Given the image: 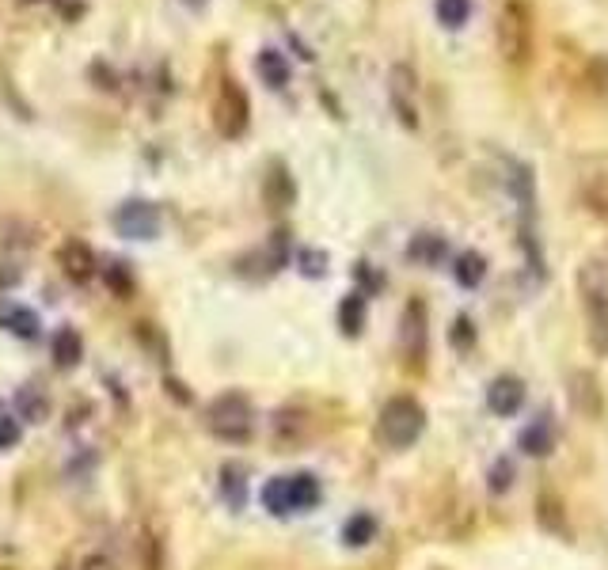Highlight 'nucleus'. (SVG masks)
<instances>
[{"label": "nucleus", "mask_w": 608, "mask_h": 570, "mask_svg": "<svg viewBox=\"0 0 608 570\" xmlns=\"http://www.w3.org/2000/svg\"><path fill=\"white\" fill-rule=\"evenodd\" d=\"M578 198L586 202L589 213L608 217V152L589 156L586 164L578 168Z\"/></svg>", "instance_id": "8"}, {"label": "nucleus", "mask_w": 608, "mask_h": 570, "mask_svg": "<svg viewBox=\"0 0 608 570\" xmlns=\"http://www.w3.org/2000/svg\"><path fill=\"white\" fill-rule=\"evenodd\" d=\"M434 12L441 19V27L460 31L468 19H472V0H434Z\"/></svg>", "instance_id": "22"}, {"label": "nucleus", "mask_w": 608, "mask_h": 570, "mask_svg": "<svg viewBox=\"0 0 608 570\" xmlns=\"http://www.w3.org/2000/svg\"><path fill=\"white\" fill-rule=\"evenodd\" d=\"M221 494H225V502L232 510L244 506V468L240 464H225L221 468Z\"/></svg>", "instance_id": "25"}, {"label": "nucleus", "mask_w": 608, "mask_h": 570, "mask_svg": "<svg viewBox=\"0 0 608 570\" xmlns=\"http://www.w3.org/2000/svg\"><path fill=\"white\" fill-rule=\"evenodd\" d=\"M567 399H570V407H574V415L589 418V422H597V418L605 415L601 380L593 377L589 369H570L567 373Z\"/></svg>", "instance_id": "7"}, {"label": "nucleus", "mask_w": 608, "mask_h": 570, "mask_svg": "<svg viewBox=\"0 0 608 570\" xmlns=\"http://www.w3.org/2000/svg\"><path fill=\"white\" fill-rule=\"evenodd\" d=\"M168 392H171V396H175V399H179V403H187V392H183V384H179V380H168Z\"/></svg>", "instance_id": "34"}, {"label": "nucleus", "mask_w": 608, "mask_h": 570, "mask_svg": "<svg viewBox=\"0 0 608 570\" xmlns=\"http://www.w3.org/2000/svg\"><path fill=\"white\" fill-rule=\"evenodd\" d=\"M415 73L407 69V65H396L392 76H388V95H392V107H396L399 122L407 126V130H415L418 126V107H415Z\"/></svg>", "instance_id": "10"}, {"label": "nucleus", "mask_w": 608, "mask_h": 570, "mask_svg": "<svg viewBox=\"0 0 608 570\" xmlns=\"http://www.w3.org/2000/svg\"><path fill=\"white\" fill-rule=\"evenodd\" d=\"M453 274L464 289H475V285L487 278V259H483L479 251H460L453 263Z\"/></svg>", "instance_id": "20"}, {"label": "nucleus", "mask_w": 608, "mask_h": 570, "mask_svg": "<svg viewBox=\"0 0 608 570\" xmlns=\"http://www.w3.org/2000/svg\"><path fill=\"white\" fill-rule=\"evenodd\" d=\"M339 327L342 335H361V327H365V297H361V293H346V297H342Z\"/></svg>", "instance_id": "21"}, {"label": "nucleus", "mask_w": 608, "mask_h": 570, "mask_svg": "<svg viewBox=\"0 0 608 570\" xmlns=\"http://www.w3.org/2000/svg\"><path fill=\"white\" fill-rule=\"evenodd\" d=\"M403 354L411 361L426 358V304L411 301L403 312Z\"/></svg>", "instance_id": "12"}, {"label": "nucleus", "mask_w": 608, "mask_h": 570, "mask_svg": "<svg viewBox=\"0 0 608 570\" xmlns=\"http://www.w3.org/2000/svg\"><path fill=\"white\" fill-rule=\"evenodd\" d=\"M206 430L221 441L240 445L255 434V407L244 392H221L217 399H209L206 407Z\"/></svg>", "instance_id": "2"}, {"label": "nucleus", "mask_w": 608, "mask_h": 570, "mask_svg": "<svg viewBox=\"0 0 608 570\" xmlns=\"http://www.w3.org/2000/svg\"><path fill=\"white\" fill-rule=\"evenodd\" d=\"M445 251H449V244H445V236H437V232H418L415 240L407 244V255L422 266H437L445 259Z\"/></svg>", "instance_id": "18"}, {"label": "nucleus", "mask_w": 608, "mask_h": 570, "mask_svg": "<svg viewBox=\"0 0 608 570\" xmlns=\"http://www.w3.org/2000/svg\"><path fill=\"white\" fill-rule=\"evenodd\" d=\"M255 69H259L266 88H274V92L289 84V61H285V54H278V50H263V54L255 57Z\"/></svg>", "instance_id": "19"}, {"label": "nucleus", "mask_w": 608, "mask_h": 570, "mask_svg": "<svg viewBox=\"0 0 608 570\" xmlns=\"http://www.w3.org/2000/svg\"><path fill=\"white\" fill-rule=\"evenodd\" d=\"M517 445H521V453L529 456H548L551 449H555V430H551L548 418L529 422V426L521 430V437H517Z\"/></svg>", "instance_id": "16"}, {"label": "nucleus", "mask_w": 608, "mask_h": 570, "mask_svg": "<svg viewBox=\"0 0 608 570\" xmlns=\"http://www.w3.org/2000/svg\"><path fill=\"white\" fill-rule=\"evenodd\" d=\"M453 342H456V350H468V346L475 342V327H472V320H468V316H456Z\"/></svg>", "instance_id": "31"}, {"label": "nucleus", "mask_w": 608, "mask_h": 570, "mask_svg": "<svg viewBox=\"0 0 608 570\" xmlns=\"http://www.w3.org/2000/svg\"><path fill=\"white\" fill-rule=\"evenodd\" d=\"M4 323H8V331L19 335V339H38V331H42L35 312H31V308H19V304H12V308L4 312Z\"/></svg>", "instance_id": "23"}, {"label": "nucleus", "mask_w": 608, "mask_h": 570, "mask_svg": "<svg viewBox=\"0 0 608 570\" xmlns=\"http://www.w3.org/2000/svg\"><path fill=\"white\" fill-rule=\"evenodd\" d=\"M263 202L270 209H289L297 202V183H293V175L282 164H274L270 175L263 179Z\"/></svg>", "instance_id": "14"}, {"label": "nucleus", "mask_w": 608, "mask_h": 570, "mask_svg": "<svg viewBox=\"0 0 608 570\" xmlns=\"http://www.w3.org/2000/svg\"><path fill=\"white\" fill-rule=\"evenodd\" d=\"M426 430V411H422V403L411 396H396L384 403V411H380V422H377V434L380 441L388 445V449H407V445H415L418 437Z\"/></svg>", "instance_id": "4"}, {"label": "nucleus", "mask_w": 608, "mask_h": 570, "mask_svg": "<svg viewBox=\"0 0 608 570\" xmlns=\"http://www.w3.org/2000/svg\"><path fill=\"white\" fill-rule=\"evenodd\" d=\"M510 483H513V464L510 460H498V464L491 468V491L494 494L510 491Z\"/></svg>", "instance_id": "30"}, {"label": "nucleus", "mask_w": 608, "mask_h": 570, "mask_svg": "<svg viewBox=\"0 0 608 570\" xmlns=\"http://www.w3.org/2000/svg\"><path fill=\"white\" fill-rule=\"evenodd\" d=\"M301 270L308 278H320L323 270H327V255L323 251H301Z\"/></svg>", "instance_id": "32"}, {"label": "nucleus", "mask_w": 608, "mask_h": 570, "mask_svg": "<svg viewBox=\"0 0 608 570\" xmlns=\"http://www.w3.org/2000/svg\"><path fill=\"white\" fill-rule=\"evenodd\" d=\"M16 418L23 422H46L50 418V396L35 388V384H23L16 392Z\"/></svg>", "instance_id": "15"}, {"label": "nucleus", "mask_w": 608, "mask_h": 570, "mask_svg": "<svg viewBox=\"0 0 608 570\" xmlns=\"http://www.w3.org/2000/svg\"><path fill=\"white\" fill-rule=\"evenodd\" d=\"M213 126L225 141H240L251 126V103H247V92L236 80H221V92L213 103Z\"/></svg>", "instance_id": "5"}, {"label": "nucleus", "mask_w": 608, "mask_h": 570, "mask_svg": "<svg viewBox=\"0 0 608 570\" xmlns=\"http://www.w3.org/2000/svg\"><path fill=\"white\" fill-rule=\"evenodd\" d=\"M57 263H61V274L73 285H88L99 274V259H95V251L84 240H65L57 247Z\"/></svg>", "instance_id": "9"}, {"label": "nucleus", "mask_w": 608, "mask_h": 570, "mask_svg": "<svg viewBox=\"0 0 608 570\" xmlns=\"http://www.w3.org/2000/svg\"><path fill=\"white\" fill-rule=\"evenodd\" d=\"M373 536H377V521H373L369 513H354V517L346 521V529H342V540H346L350 548H365Z\"/></svg>", "instance_id": "24"}, {"label": "nucleus", "mask_w": 608, "mask_h": 570, "mask_svg": "<svg viewBox=\"0 0 608 570\" xmlns=\"http://www.w3.org/2000/svg\"><path fill=\"white\" fill-rule=\"evenodd\" d=\"M19 437H23L19 418L16 415H0V453H4V449H16Z\"/></svg>", "instance_id": "29"}, {"label": "nucleus", "mask_w": 608, "mask_h": 570, "mask_svg": "<svg viewBox=\"0 0 608 570\" xmlns=\"http://www.w3.org/2000/svg\"><path fill=\"white\" fill-rule=\"evenodd\" d=\"M498 54L510 65H525L532 54V4L529 0H502L494 19Z\"/></svg>", "instance_id": "1"}, {"label": "nucleus", "mask_w": 608, "mask_h": 570, "mask_svg": "<svg viewBox=\"0 0 608 570\" xmlns=\"http://www.w3.org/2000/svg\"><path fill=\"white\" fill-rule=\"evenodd\" d=\"M578 293L586 308L589 342L597 346V354H608V270L605 263H586L578 274Z\"/></svg>", "instance_id": "3"}, {"label": "nucleus", "mask_w": 608, "mask_h": 570, "mask_svg": "<svg viewBox=\"0 0 608 570\" xmlns=\"http://www.w3.org/2000/svg\"><path fill=\"white\" fill-rule=\"evenodd\" d=\"M521 403H525V384L521 377H513V373H502V377L491 380V388H487V407H491L498 418H510L521 411Z\"/></svg>", "instance_id": "11"}, {"label": "nucleus", "mask_w": 608, "mask_h": 570, "mask_svg": "<svg viewBox=\"0 0 608 570\" xmlns=\"http://www.w3.org/2000/svg\"><path fill=\"white\" fill-rule=\"evenodd\" d=\"M301 430H304L301 411H278V415H274V434H278V441H282V445L301 441Z\"/></svg>", "instance_id": "26"}, {"label": "nucleus", "mask_w": 608, "mask_h": 570, "mask_svg": "<svg viewBox=\"0 0 608 570\" xmlns=\"http://www.w3.org/2000/svg\"><path fill=\"white\" fill-rule=\"evenodd\" d=\"M285 494H289V513H304L320 502V479L312 472L285 475Z\"/></svg>", "instance_id": "13"}, {"label": "nucleus", "mask_w": 608, "mask_h": 570, "mask_svg": "<svg viewBox=\"0 0 608 570\" xmlns=\"http://www.w3.org/2000/svg\"><path fill=\"white\" fill-rule=\"evenodd\" d=\"M111 221L118 228V236H126V240H152L160 232V209L145 198H130V202L114 209Z\"/></svg>", "instance_id": "6"}, {"label": "nucleus", "mask_w": 608, "mask_h": 570, "mask_svg": "<svg viewBox=\"0 0 608 570\" xmlns=\"http://www.w3.org/2000/svg\"><path fill=\"white\" fill-rule=\"evenodd\" d=\"M80 570H114L111 555H88L84 563H80Z\"/></svg>", "instance_id": "33"}, {"label": "nucleus", "mask_w": 608, "mask_h": 570, "mask_svg": "<svg viewBox=\"0 0 608 570\" xmlns=\"http://www.w3.org/2000/svg\"><path fill=\"white\" fill-rule=\"evenodd\" d=\"M536 517H540V525L551 532H567V521H563V513H559V502L551 498V494H544L540 502H536Z\"/></svg>", "instance_id": "28"}, {"label": "nucleus", "mask_w": 608, "mask_h": 570, "mask_svg": "<svg viewBox=\"0 0 608 570\" xmlns=\"http://www.w3.org/2000/svg\"><path fill=\"white\" fill-rule=\"evenodd\" d=\"M50 354H54V365L57 369H73L76 361L84 358V339L76 335L73 327H61L50 342Z\"/></svg>", "instance_id": "17"}, {"label": "nucleus", "mask_w": 608, "mask_h": 570, "mask_svg": "<svg viewBox=\"0 0 608 570\" xmlns=\"http://www.w3.org/2000/svg\"><path fill=\"white\" fill-rule=\"evenodd\" d=\"M103 282L111 285V293H118V297H130V293H133L130 266H122V263H107V266H103Z\"/></svg>", "instance_id": "27"}]
</instances>
